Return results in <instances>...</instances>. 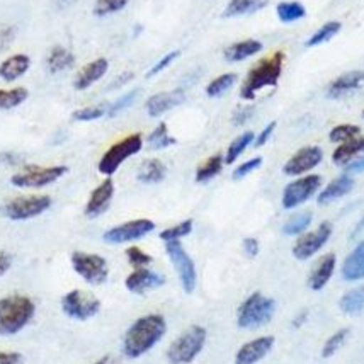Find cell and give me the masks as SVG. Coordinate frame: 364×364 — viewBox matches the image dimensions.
<instances>
[{
    "instance_id": "obj_26",
    "label": "cell",
    "mask_w": 364,
    "mask_h": 364,
    "mask_svg": "<svg viewBox=\"0 0 364 364\" xmlns=\"http://www.w3.org/2000/svg\"><path fill=\"white\" fill-rule=\"evenodd\" d=\"M342 277L346 281L364 279V240L354 247V250L342 264Z\"/></svg>"
},
{
    "instance_id": "obj_9",
    "label": "cell",
    "mask_w": 364,
    "mask_h": 364,
    "mask_svg": "<svg viewBox=\"0 0 364 364\" xmlns=\"http://www.w3.org/2000/svg\"><path fill=\"white\" fill-rule=\"evenodd\" d=\"M166 252L168 255V259H171L172 266L176 267L182 289H184L186 294H191L196 289L198 283V272L196 266H194V261L191 259V255L186 252L181 240L166 242Z\"/></svg>"
},
{
    "instance_id": "obj_8",
    "label": "cell",
    "mask_w": 364,
    "mask_h": 364,
    "mask_svg": "<svg viewBox=\"0 0 364 364\" xmlns=\"http://www.w3.org/2000/svg\"><path fill=\"white\" fill-rule=\"evenodd\" d=\"M68 172V167L65 166H51V167H41V166H28L23 171L17 172L11 177V184L16 188H46V186L53 184L58 179Z\"/></svg>"
},
{
    "instance_id": "obj_43",
    "label": "cell",
    "mask_w": 364,
    "mask_h": 364,
    "mask_svg": "<svg viewBox=\"0 0 364 364\" xmlns=\"http://www.w3.org/2000/svg\"><path fill=\"white\" fill-rule=\"evenodd\" d=\"M359 135H361V128L356 127V124H339V127L332 128L328 138L333 143H346L349 140H354Z\"/></svg>"
},
{
    "instance_id": "obj_10",
    "label": "cell",
    "mask_w": 364,
    "mask_h": 364,
    "mask_svg": "<svg viewBox=\"0 0 364 364\" xmlns=\"http://www.w3.org/2000/svg\"><path fill=\"white\" fill-rule=\"evenodd\" d=\"M73 271L89 284H104L109 277V267L102 255L89 252H73L70 257Z\"/></svg>"
},
{
    "instance_id": "obj_13",
    "label": "cell",
    "mask_w": 364,
    "mask_h": 364,
    "mask_svg": "<svg viewBox=\"0 0 364 364\" xmlns=\"http://www.w3.org/2000/svg\"><path fill=\"white\" fill-rule=\"evenodd\" d=\"M155 230V223L151 220L146 218H138V220H132V222L116 225L104 232L102 240L106 244L111 245H119V244H128V242H135L140 240V238L146 237L149 233H151Z\"/></svg>"
},
{
    "instance_id": "obj_11",
    "label": "cell",
    "mask_w": 364,
    "mask_h": 364,
    "mask_svg": "<svg viewBox=\"0 0 364 364\" xmlns=\"http://www.w3.org/2000/svg\"><path fill=\"white\" fill-rule=\"evenodd\" d=\"M62 310L68 318L85 322V320H90L99 314L101 301L94 294L80 291V289H73V291L63 294Z\"/></svg>"
},
{
    "instance_id": "obj_61",
    "label": "cell",
    "mask_w": 364,
    "mask_h": 364,
    "mask_svg": "<svg viewBox=\"0 0 364 364\" xmlns=\"http://www.w3.org/2000/svg\"><path fill=\"white\" fill-rule=\"evenodd\" d=\"M364 230V216L361 220H359L358 222V225H356V228H354V232H353V237H356V235H359V233H361Z\"/></svg>"
},
{
    "instance_id": "obj_16",
    "label": "cell",
    "mask_w": 364,
    "mask_h": 364,
    "mask_svg": "<svg viewBox=\"0 0 364 364\" xmlns=\"http://www.w3.org/2000/svg\"><path fill=\"white\" fill-rule=\"evenodd\" d=\"M112 196H114V182H112L111 177H107L90 193L89 201L84 210L85 216L87 218H97V216L106 213L107 208L111 206Z\"/></svg>"
},
{
    "instance_id": "obj_21",
    "label": "cell",
    "mask_w": 364,
    "mask_h": 364,
    "mask_svg": "<svg viewBox=\"0 0 364 364\" xmlns=\"http://www.w3.org/2000/svg\"><path fill=\"white\" fill-rule=\"evenodd\" d=\"M107 68H109V62L106 58H97L89 62L87 65L80 68L79 73L73 79V89L75 90H85L92 87L97 80H101L106 75Z\"/></svg>"
},
{
    "instance_id": "obj_41",
    "label": "cell",
    "mask_w": 364,
    "mask_h": 364,
    "mask_svg": "<svg viewBox=\"0 0 364 364\" xmlns=\"http://www.w3.org/2000/svg\"><path fill=\"white\" fill-rule=\"evenodd\" d=\"M128 2L129 0H95L92 12L95 17H106L123 11Z\"/></svg>"
},
{
    "instance_id": "obj_29",
    "label": "cell",
    "mask_w": 364,
    "mask_h": 364,
    "mask_svg": "<svg viewBox=\"0 0 364 364\" xmlns=\"http://www.w3.org/2000/svg\"><path fill=\"white\" fill-rule=\"evenodd\" d=\"M167 176V167L164 166V162H160L159 159H150L145 160L138 168V181L143 184H159L166 179Z\"/></svg>"
},
{
    "instance_id": "obj_46",
    "label": "cell",
    "mask_w": 364,
    "mask_h": 364,
    "mask_svg": "<svg viewBox=\"0 0 364 364\" xmlns=\"http://www.w3.org/2000/svg\"><path fill=\"white\" fill-rule=\"evenodd\" d=\"M127 257L128 262L132 264L135 269H138V267H146L149 264L154 262V257L146 252H143L140 247H129V249H127Z\"/></svg>"
},
{
    "instance_id": "obj_12",
    "label": "cell",
    "mask_w": 364,
    "mask_h": 364,
    "mask_svg": "<svg viewBox=\"0 0 364 364\" xmlns=\"http://www.w3.org/2000/svg\"><path fill=\"white\" fill-rule=\"evenodd\" d=\"M320 188H322V177L317 174H309L289 182L283 191V199H281L283 208L284 210H294V208L309 201L310 198H314Z\"/></svg>"
},
{
    "instance_id": "obj_40",
    "label": "cell",
    "mask_w": 364,
    "mask_h": 364,
    "mask_svg": "<svg viewBox=\"0 0 364 364\" xmlns=\"http://www.w3.org/2000/svg\"><path fill=\"white\" fill-rule=\"evenodd\" d=\"M107 109H109V106H107V104H97V106L82 107V109L73 111L72 119L80 121V123H89V121L101 119L102 116H107Z\"/></svg>"
},
{
    "instance_id": "obj_49",
    "label": "cell",
    "mask_w": 364,
    "mask_h": 364,
    "mask_svg": "<svg viewBox=\"0 0 364 364\" xmlns=\"http://www.w3.org/2000/svg\"><path fill=\"white\" fill-rule=\"evenodd\" d=\"M17 29L12 24H0V53L6 51L9 46L12 45V41L16 40Z\"/></svg>"
},
{
    "instance_id": "obj_62",
    "label": "cell",
    "mask_w": 364,
    "mask_h": 364,
    "mask_svg": "<svg viewBox=\"0 0 364 364\" xmlns=\"http://www.w3.org/2000/svg\"><path fill=\"white\" fill-rule=\"evenodd\" d=\"M363 118H364V109H363Z\"/></svg>"
},
{
    "instance_id": "obj_54",
    "label": "cell",
    "mask_w": 364,
    "mask_h": 364,
    "mask_svg": "<svg viewBox=\"0 0 364 364\" xmlns=\"http://www.w3.org/2000/svg\"><path fill=\"white\" fill-rule=\"evenodd\" d=\"M346 167V174H361L364 172V157L354 159L353 162H349Z\"/></svg>"
},
{
    "instance_id": "obj_50",
    "label": "cell",
    "mask_w": 364,
    "mask_h": 364,
    "mask_svg": "<svg viewBox=\"0 0 364 364\" xmlns=\"http://www.w3.org/2000/svg\"><path fill=\"white\" fill-rule=\"evenodd\" d=\"M274 129H276V121H271V123L267 124V127L264 128L262 132L259 133L257 136H255L254 146H257V149H261V146L266 145V143L269 141V138L272 136V133H274Z\"/></svg>"
},
{
    "instance_id": "obj_48",
    "label": "cell",
    "mask_w": 364,
    "mask_h": 364,
    "mask_svg": "<svg viewBox=\"0 0 364 364\" xmlns=\"http://www.w3.org/2000/svg\"><path fill=\"white\" fill-rule=\"evenodd\" d=\"M181 56V51L179 50H174V51H171V53H167V55H164V58H160L157 63L154 65V67L150 68L149 72H146V79H150V77H155V75H159L160 72H164L166 70V68L168 67V65H172L176 62L177 58H179Z\"/></svg>"
},
{
    "instance_id": "obj_4",
    "label": "cell",
    "mask_w": 364,
    "mask_h": 364,
    "mask_svg": "<svg viewBox=\"0 0 364 364\" xmlns=\"http://www.w3.org/2000/svg\"><path fill=\"white\" fill-rule=\"evenodd\" d=\"M276 314V301L266 294L255 291L238 306L237 325L245 331L262 327L269 323Z\"/></svg>"
},
{
    "instance_id": "obj_52",
    "label": "cell",
    "mask_w": 364,
    "mask_h": 364,
    "mask_svg": "<svg viewBox=\"0 0 364 364\" xmlns=\"http://www.w3.org/2000/svg\"><path fill=\"white\" fill-rule=\"evenodd\" d=\"M242 247H244V252L249 255V257H255V255L259 254V250H261L259 240H257V238H252V237L244 238V242H242Z\"/></svg>"
},
{
    "instance_id": "obj_31",
    "label": "cell",
    "mask_w": 364,
    "mask_h": 364,
    "mask_svg": "<svg viewBox=\"0 0 364 364\" xmlns=\"http://www.w3.org/2000/svg\"><path fill=\"white\" fill-rule=\"evenodd\" d=\"M277 17H279L281 23L289 24L296 23V21L303 19L306 16V9L301 2H296V0H289V2H279L276 6Z\"/></svg>"
},
{
    "instance_id": "obj_53",
    "label": "cell",
    "mask_w": 364,
    "mask_h": 364,
    "mask_svg": "<svg viewBox=\"0 0 364 364\" xmlns=\"http://www.w3.org/2000/svg\"><path fill=\"white\" fill-rule=\"evenodd\" d=\"M252 114H254V107H250V106L240 107V109H237L235 114H233V118H232L233 124H235V127H240V124H244L245 121H249Z\"/></svg>"
},
{
    "instance_id": "obj_38",
    "label": "cell",
    "mask_w": 364,
    "mask_h": 364,
    "mask_svg": "<svg viewBox=\"0 0 364 364\" xmlns=\"http://www.w3.org/2000/svg\"><path fill=\"white\" fill-rule=\"evenodd\" d=\"M311 220H314V215H311L310 211H303V213L294 215L284 223L283 233L288 237L301 235V233L311 225Z\"/></svg>"
},
{
    "instance_id": "obj_42",
    "label": "cell",
    "mask_w": 364,
    "mask_h": 364,
    "mask_svg": "<svg viewBox=\"0 0 364 364\" xmlns=\"http://www.w3.org/2000/svg\"><path fill=\"white\" fill-rule=\"evenodd\" d=\"M348 337H349V328H341V331H337L333 336L328 337L327 342H325L322 348V358L323 359L332 358L333 354L344 346V342L348 341Z\"/></svg>"
},
{
    "instance_id": "obj_37",
    "label": "cell",
    "mask_w": 364,
    "mask_h": 364,
    "mask_svg": "<svg viewBox=\"0 0 364 364\" xmlns=\"http://www.w3.org/2000/svg\"><path fill=\"white\" fill-rule=\"evenodd\" d=\"M237 79V73H223V75L216 77L206 85V95L208 97H222L227 90L235 85Z\"/></svg>"
},
{
    "instance_id": "obj_33",
    "label": "cell",
    "mask_w": 364,
    "mask_h": 364,
    "mask_svg": "<svg viewBox=\"0 0 364 364\" xmlns=\"http://www.w3.org/2000/svg\"><path fill=\"white\" fill-rule=\"evenodd\" d=\"M339 309L348 315H358L364 311V286L353 289V291L346 293L341 298Z\"/></svg>"
},
{
    "instance_id": "obj_44",
    "label": "cell",
    "mask_w": 364,
    "mask_h": 364,
    "mask_svg": "<svg viewBox=\"0 0 364 364\" xmlns=\"http://www.w3.org/2000/svg\"><path fill=\"white\" fill-rule=\"evenodd\" d=\"M191 232H193V220H184V222L177 223L174 227L160 232V238H162L164 242L181 240L182 237H188Z\"/></svg>"
},
{
    "instance_id": "obj_1",
    "label": "cell",
    "mask_w": 364,
    "mask_h": 364,
    "mask_svg": "<svg viewBox=\"0 0 364 364\" xmlns=\"http://www.w3.org/2000/svg\"><path fill=\"white\" fill-rule=\"evenodd\" d=\"M166 332L167 322L162 315L150 314L140 317L124 333L123 354L129 359L141 358L162 341Z\"/></svg>"
},
{
    "instance_id": "obj_58",
    "label": "cell",
    "mask_w": 364,
    "mask_h": 364,
    "mask_svg": "<svg viewBox=\"0 0 364 364\" xmlns=\"http://www.w3.org/2000/svg\"><path fill=\"white\" fill-rule=\"evenodd\" d=\"M0 162H6L9 166H16L19 162V159L14 154H0Z\"/></svg>"
},
{
    "instance_id": "obj_17",
    "label": "cell",
    "mask_w": 364,
    "mask_h": 364,
    "mask_svg": "<svg viewBox=\"0 0 364 364\" xmlns=\"http://www.w3.org/2000/svg\"><path fill=\"white\" fill-rule=\"evenodd\" d=\"M272 346H274V337L272 336L257 337V339L245 342V344L237 350L233 364H257L271 353Z\"/></svg>"
},
{
    "instance_id": "obj_32",
    "label": "cell",
    "mask_w": 364,
    "mask_h": 364,
    "mask_svg": "<svg viewBox=\"0 0 364 364\" xmlns=\"http://www.w3.org/2000/svg\"><path fill=\"white\" fill-rule=\"evenodd\" d=\"M225 166V157L223 155L216 154V155H211V157H208L205 162L201 164L196 168V182H208L211 181L213 177H216L222 172V168Z\"/></svg>"
},
{
    "instance_id": "obj_57",
    "label": "cell",
    "mask_w": 364,
    "mask_h": 364,
    "mask_svg": "<svg viewBox=\"0 0 364 364\" xmlns=\"http://www.w3.org/2000/svg\"><path fill=\"white\" fill-rule=\"evenodd\" d=\"M79 2V0H55V9L56 11H67V9H70L72 6H75V4Z\"/></svg>"
},
{
    "instance_id": "obj_55",
    "label": "cell",
    "mask_w": 364,
    "mask_h": 364,
    "mask_svg": "<svg viewBox=\"0 0 364 364\" xmlns=\"http://www.w3.org/2000/svg\"><path fill=\"white\" fill-rule=\"evenodd\" d=\"M12 267V255L6 252V250H0V277Z\"/></svg>"
},
{
    "instance_id": "obj_14",
    "label": "cell",
    "mask_w": 364,
    "mask_h": 364,
    "mask_svg": "<svg viewBox=\"0 0 364 364\" xmlns=\"http://www.w3.org/2000/svg\"><path fill=\"white\" fill-rule=\"evenodd\" d=\"M332 223L323 222L320 223L314 232L305 233L294 242L293 245V255L298 259V261H306V259L314 257L315 254L318 252L322 247L327 244L328 238L332 235Z\"/></svg>"
},
{
    "instance_id": "obj_6",
    "label": "cell",
    "mask_w": 364,
    "mask_h": 364,
    "mask_svg": "<svg viewBox=\"0 0 364 364\" xmlns=\"http://www.w3.org/2000/svg\"><path fill=\"white\" fill-rule=\"evenodd\" d=\"M51 198L46 194H31V196H19L7 201L0 208V213L12 222H26L36 218L51 208Z\"/></svg>"
},
{
    "instance_id": "obj_28",
    "label": "cell",
    "mask_w": 364,
    "mask_h": 364,
    "mask_svg": "<svg viewBox=\"0 0 364 364\" xmlns=\"http://www.w3.org/2000/svg\"><path fill=\"white\" fill-rule=\"evenodd\" d=\"M364 154V136H358L354 140H349L346 143H341L332 154L333 164L337 166H348L354 159Z\"/></svg>"
},
{
    "instance_id": "obj_5",
    "label": "cell",
    "mask_w": 364,
    "mask_h": 364,
    "mask_svg": "<svg viewBox=\"0 0 364 364\" xmlns=\"http://www.w3.org/2000/svg\"><path fill=\"white\" fill-rule=\"evenodd\" d=\"M208 332L201 325H191L177 339L168 346V364H191L205 349Z\"/></svg>"
},
{
    "instance_id": "obj_59",
    "label": "cell",
    "mask_w": 364,
    "mask_h": 364,
    "mask_svg": "<svg viewBox=\"0 0 364 364\" xmlns=\"http://www.w3.org/2000/svg\"><path fill=\"white\" fill-rule=\"evenodd\" d=\"M92 364H119V363L114 356H109V354H107V356H102L101 359H97V361L92 363Z\"/></svg>"
},
{
    "instance_id": "obj_34",
    "label": "cell",
    "mask_w": 364,
    "mask_h": 364,
    "mask_svg": "<svg viewBox=\"0 0 364 364\" xmlns=\"http://www.w3.org/2000/svg\"><path fill=\"white\" fill-rule=\"evenodd\" d=\"M342 29V24L339 21H328V23H325L322 28H318L317 31L310 36V40L305 43L306 48H315L318 45H323V43L331 41L333 36H337L339 31Z\"/></svg>"
},
{
    "instance_id": "obj_15",
    "label": "cell",
    "mask_w": 364,
    "mask_h": 364,
    "mask_svg": "<svg viewBox=\"0 0 364 364\" xmlns=\"http://www.w3.org/2000/svg\"><path fill=\"white\" fill-rule=\"evenodd\" d=\"M322 160H323V151L320 146H315V145L303 146V149H300L296 154L289 157L288 162L284 164L283 172L286 176H291V177L303 176L306 174V172L314 171Z\"/></svg>"
},
{
    "instance_id": "obj_22",
    "label": "cell",
    "mask_w": 364,
    "mask_h": 364,
    "mask_svg": "<svg viewBox=\"0 0 364 364\" xmlns=\"http://www.w3.org/2000/svg\"><path fill=\"white\" fill-rule=\"evenodd\" d=\"M336 264H337V257L336 254H325L320 261L315 264L314 269L310 272L309 277V286L314 291H320L327 286L328 281L336 271Z\"/></svg>"
},
{
    "instance_id": "obj_27",
    "label": "cell",
    "mask_w": 364,
    "mask_h": 364,
    "mask_svg": "<svg viewBox=\"0 0 364 364\" xmlns=\"http://www.w3.org/2000/svg\"><path fill=\"white\" fill-rule=\"evenodd\" d=\"M75 65V55L65 46H53L46 56V67L50 73H60L68 70Z\"/></svg>"
},
{
    "instance_id": "obj_20",
    "label": "cell",
    "mask_w": 364,
    "mask_h": 364,
    "mask_svg": "<svg viewBox=\"0 0 364 364\" xmlns=\"http://www.w3.org/2000/svg\"><path fill=\"white\" fill-rule=\"evenodd\" d=\"M364 85V72L363 70H350L342 73V75L333 79L327 87V97L339 99L344 97L354 90L361 89Z\"/></svg>"
},
{
    "instance_id": "obj_51",
    "label": "cell",
    "mask_w": 364,
    "mask_h": 364,
    "mask_svg": "<svg viewBox=\"0 0 364 364\" xmlns=\"http://www.w3.org/2000/svg\"><path fill=\"white\" fill-rule=\"evenodd\" d=\"M23 354L16 350H0V364H23Z\"/></svg>"
},
{
    "instance_id": "obj_30",
    "label": "cell",
    "mask_w": 364,
    "mask_h": 364,
    "mask_svg": "<svg viewBox=\"0 0 364 364\" xmlns=\"http://www.w3.org/2000/svg\"><path fill=\"white\" fill-rule=\"evenodd\" d=\"M267 0H230L223 11V17H240L252 14V12L261 11L262 7H266Z\"/></svg>"
},
{
    "instance_id": "obj_24",
    "label": "cell",
    "mask_w": 364,
    "mask_h": 364,
    "mask_svg": "<svg viewBox=\"0 0 364 364\" xmlns=\"http://www.w3.org/2000/svg\"><path fill=\"white\" fill-rule=\"evenodd\" d=\"M31 67V58L24 53L9 56L0 63V79L6 82H14L26 75Z\"/></svg>"
},
{
    "instance_id": "obj_39",
    "label": "cell",
    "mask_w": 364,
    "mask_h": 364,
    "mask_svg": "<svg viewBox=\"0 0 364 364\" xmlns=\"http://www.w3.org/2000/svg\"><path fill=\"white\" fill-rule=\"evenodd\" d=\"M177 140L174 136L168 135V128L166 123H159V127L149 135V145L151 150H164L168 146L176 145Z\"/></svg>"
},
{
    "instance_id": "obj_23",
    "label": "cell",
    "mask_w": 364,
    "mask_h": 364,
    "mask_svg": "<svg viewBox=\"0 0 364 364\" xmlns=\"http://www.w3.org/2000/svg\"><path fill=\"white\" fill-rule=\"evenodd\" d=\"M354 188V179L349 174H344L332 182H328L325 188L320 191L317 203L318 205H331V203L337 201V199L344 198L346 194H349Z\"/></svg>"
},
{
    "instance_id": "obj_18",
    "label": "cell",
    "mask_w": 364,
    "mask_h": 364,
    "mask_svg": "<svg viewBox=\"0 0 364 364\" xmlns=\"http://www.w3.org/2000/svg\"><path fill=\"white\" fill-rule=\"evenodd\" d=\"M164 284H166V277L159 274V272L146 269V267H138L124 281V286H127L128 291L135 294H145L149 291H154V289H157Z\"/></svg>"
},
{
    "instance_id": "obj_56",
    "label": "cell",
    "mask_w": 364,
    "mask_h": 364,
    "mask_svg": "<svg viewBox=\"0 0 364 364\" xmlns=\"http://www.w3.org/2000/svg\"><path fill=\"white\" fill-rule=\"evenodd\" d=\"M133 77H135V75H133V72H124V73H123V75H119V77H118V79H116V80H114V84H112V85H111V89L121 87V85L128 84V82H129V80H132V79H133Z\"/></svg>"
},
{
    "instance_id": "obj_25",
    "label": "cell",
    "mask_w": 364,
    "mask_h": 364,
    "mask_svg": "<svg viewBox=\"0 0 364 364\" xmlns=\"http://www.w3.org/2000/svg\"><path fill=\"white\" fill-rule=\"evenodd\" d=\"M262 48L264 45L259 40H242L225 48L223 56L227 62L238 63V62H244L247 58H250V56L257 55L259 51H262Z\"/></svg>"
},
{
    "instance_id": "obj_2",
    "label": "cell",
    "mask_w": 364,
    "mask_h": 364,
    "mask_svg": "<svg viewBox=\"0 0 364 364\" xmlns=\"http://www.w3.org/2000/svg\"><path fill=\"white\" fill-rule=\"evenodd\" d=\"M284 62V51H274L271 56L259 60L247 73L244 84L240 87V97L244 101H254L259 90L266 87H276L281 75H283Z\"/></svg>"
},
{
    "instance_id": "obj_60",
    "label": "cell",
    "mask_w": 364,
    "mask_h": 364,
    "mask_svg": "<svg viewBox=\"0 0 364 364\" xmlns=\"http://www.w3.org/2000/svg\"><path fill=\"white\" fill-rule=\"evenodd\" d=\"M306 318H309V311H301V314L293 320V325L294 327H301V325L305 323Z\"/></svg>"
},
{
    "instance_id": "obj_45",
    "label": "cell",
    "mask_w": 364,
    "mask_h": 364,
    "mask_svg": "<svg viewBox=\"0 0 364 364\" xmlns=\"http://www.w3.org/2000/svg\"><path fill=\"white\" fill-rule=\"evenodd\" d=\"M138 94H140V89H133L132 92L121 95L118 101L112 102L111 106H109V109H107V116H109V118H116V116L121 114V112L127 111L128 107L136 101Z\"/></svg>"
},
{
    "instance_id": "obj_19",
    "label": "cell",
    "mask_w": 364,
    "mask_h": 364,
    "mask_svg": "<svg viewBox=\"0 0 364 364\" xmlns=\"http://www.w3.org/2000/svg\"><path fill=\"white\" fill-rule=\"evenodd\" d=\"M184 101H186L184 90L176 89V90H167V92H159L151 95V97H149V101H146L145 107L150 118H159V116L166 114L167 111L181 106Z\"/></svg>"
},
{
    "instance_id": "obj_35",
    "label": "cell",
    "mask_w": 364,
    "mask_h": 364,
    "mask_svg": "<svg viewBox=\"0 0 364 364\" xmlns=\"http://www.w3.org/2000/svg\"><path fill=\"white\" fill-rule=\"evenodd\" d=\"M29 97V90L26 87H14V89H0V111L14 109L21 106L26 99Z\"/></svg>"
},
{
    "instance_id": "obj_36",
    "label": "cell",
    "mask_w": 364,
    "mask_h": 364,
    "mask_svg": "<svg viewBox=\"0 0 364 364\" xmlns=\"http://www.w3.org/2000/svg\"><path fill=\"white\" fill-rule=\"evenodd\" d=\"M254 140H255L254 132H245V133H242L240 136H237L235 140L230 143L227 155H225V164L230 166V164L235 162V160L240 157V155L244 154V151L249 149L250 145H252Z\"/></svg>"
},
{
    "instance_id": "obj_7",
    "label": "cell",
    "mask_w": 364,
    "mask_h": 364,
    "mask_svg": "<svg viewBox=\"0 0 364 364\" xmlns=\"http://www.w3.org/2000/svg\"><path fill=\"white\" fill-rule=\"evenodd\" d=\"M141 149L143 136L140 133H133V135L123 138V140L114 143L111 149H107L106 154L102 155L101 160H99V172H101L102 176L111 177L121 167V164H123L124 160L136 155Z\"/></svg>"
},
{
    "instance_id": "obj_47",
    "label": "cell",
    "mask_w": 364,
    "mask_h": 364,
    "mask_svg": "<svg viewBox=\"0 0 364 364\" xmlns=\"http://www.w3.org/2000/svg\"><path fill=\"white\" fill-rule=\"evenodd\" d=\"M261 166H262V157H254V159L247 160V162H244V164H240V166H238L235 171H233L232 177L235 181H240L249 174H252L254 171H257V168Z\"/></svg>"
},
{
    "instance_id": "obj_3",
    "label": "cell",
    "mask_w": 364,
    "mask_h": 364,
    "mask_svg": "<svg viewBox=\"0 0 364 364\" xmlns=\"http://www.w3.org/2000/svg\"><path fill=\"white\" fill-rule=\"evenodd\" d=\"M36 305L24 294H11L0 298V336H14L31 322Z\"/></svg>"
}]
</instances>
